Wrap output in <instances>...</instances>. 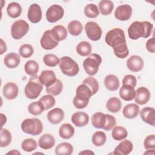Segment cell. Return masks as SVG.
<instances>
[{
    "instance_id": "obj_56",
    "label": "cell",
    "mask_w": 155,
    "mask_h": 155,
    "mask_svg": "<svg viewBox=\"0 0 155 155\" xmlns=\"http://www.w3.org/2000/svg\"><path fill=\"white\" fill-rule=\"evenodd\" d=\"M154 153H155L154 150H148L146 152H145L143 153V154H152V155H154Z\"/></svg>"
},
{
    "instance_id": "obj_9",
    "label": "cell",
    "mask_w": 155,
    "mask_h": 155,
    "mask_svg": "<svg viewBox=\"0 0 155 155\" xmlns=\"http://www.w3.org/2000/svg\"><path fill=\"white\" fill-rule=\"evenodd\" d=\"M87 37L91 41H99L102 36V31L97 23L93 21L87 22L84 27Z\"/></svg>"
},
{
    "instance_id": "obj_5",
    "label": "cell",
    "mask_w": 155,
    "mask_h": 155,
    "mask_svg": "<svg viewBox=\"0 0 155 155\" xmlns=\"http://www.w3.org/2000/svg\"><path fill=\"white\" fill-rule=\"evenodd\" d=\"M21 129L27 134L37 136L42 132L43 125L42 122L38 118H28L22 122Z\"/></svg>"
},
{
    "instance_id": "obj_40",
    "label": "cell",
    "mask_w": 155,
    "mask_h": 155,
    "mask_svg": "<svg viewBox=\"0 0 155 155\" xmlns=\"http://www.w3.org/2000/svg\"><path fill=\"white\" fill-rule=\"evenodd\" d=\"M12 141V134L7 129L1 128L0 131V147H6Z\"/></svg>"
},
{
    "instance_id": "obj_2",
    "label": "cell",
    "mask_w": 155,
    "mask_h": 155,
    "mask_svg": "<svg viewBox=\"0 0 155 155\" xmlns=\"http://www.w3.org/2000/svg\"><path fill=\"white\" fill-rule=\"evenodd\" d=\"M153 25L148 21H134L128 28L129 38L136 40L140 38H148L153 30Z\"/></svg>"
},
{
    "instance_id": "obj_47",
    "label": "cell",
    "mask_w": 155,
    "mask_h": 155,
    "mask_svg": "<svg viewBox=\"0 0 155 155\" xmlns=\"http://www.w3.org/2000/svg\"><path fill=\"white\" fill-rule=\"evenodd\" d=\"M39 101H41L45 108V110H48L51 108H52L56 104V100L53 96L50 94H47L43 96L40 99Z\"/></svg>"
},
{
    "instance_id": "obj_33",
    "label": "cell",
    "mask_w": 155,
    "mask_h": 155,
    "mask_svg": "<svg viewBox=\"0 0 155 155\" xmlns=\"http://www.w3.org/2000/svg\"><path fill=\"white\" fill-rule=\"evenodd\" d=\"M98 7L100 13L102 15L106 16L111 13L114 8V4L111 1L102 0L99 2Z\"/></svg>"
},
{
    "instance_id": "obj_38",
    "label": "cell",
    "mask_w": 155,
    "mask_h": 155,
    "mask_svg": "<svg viewBox=\"0 0 155 155\" xmlns=\"http://www.w3.org/2000/svg\"><path fill=\"white\" fill-rule=\"evenodd\" d=\"M44 110V106L43 104L39 101L31 102L28 106V112L34 116H38L41 114Z\"/></svg>"
},
{
    "instance_id": "obj_21",
    "label": "cell",
    "mask_w": 155,
    "mask_h": 155,
    "mask_svg": "<svg viewBox=\"0 0 155 155\" xmlns=\"http://www.w3.org/2000/svg\"><path fill=\"white\" fill-rule=\"evenodd\" d=\"M64 111L60 108H55L47 113L48 120L53 124L60 123L64 118Z\"/></svg>"
},
{
    "instance_id": "obj_43",
    "label": "cell",
    "mask_w": 155,
    "mask_h": 155,
    "mask_svg": "<svg viewBox=\"0 0 155 155\" xmlns=\"http://www.w3.org/2000/svg\"><path fill=\"white\" fill-rule=\"evenodd\" d=\"M22 149L26 152H31L37 148V143L35 140L28 138L24 140L21 143Z\"/></svg>"
},
{
    "instance_id": "obj_35",
    "label": "cell",
    "mask_w": 155,
    "mask_h": 155,
    "mask_svg": "<svg viewBox=\"0 0 155 155\" xmlns=\"http://www.w3.org/2000/svg\"><path fill=\"white\" fill-rule=\"evenodd\" d=\"M91 45L87 41L80 42L76 47V52L82 56H87L91 53Z\"/></svg>"
},
{
    "instance_id": "obj_23",
    "label": "cell",
    "mask_w": 155,
    "mask_h": 155,
    "mask_svg": "<svg viewBox=\"0 0 155 155\" xmlns=\"http://www.w3.org/2000/svg\"><path fill=\"white\" fill-rule=\"evenodd\" d=\"M55 144V139L50 134H44L38 140L39 147L43 150L51 149Z\"/></svg>"
},
{
    "instance_id": "obj_16",
    "label": "cell",
    "mask_w": 155,
    "mask_h": 155,
    "mask_svg": "<svg viewBox=\"0 0 155 155\" xmlns=\"http://www.w3.org/2000/svg\"><path fill=\"white\" fill-rule=\"evenodd\" d=\"M18 87L17 85L12 82L5 84L2 89V93L4 97L9 100L15 99L18 94Z\"/></svg>"
},
{
    "instance_id": "obj_48",
    "label": "cell",
    "mask_w": 155,
    "mask_h": 155,
    "mask_svg": "<svg viewBox=\"0 0 155 155\" xmlns=\"http://www.w3.org/2000/svg\"><path fill=\"white\" fill-rule=\"evenodd\" d=\"M144 148L147 150H155V136L151 134L147 136L143 142Z\"/></svg>"
},
{
    "instance_id": "obj_36",
    "label": "cell",
    "mask_w": 155,
    "mask_h": 155,
    "mask_svg": "<svg viewBox=\"0 0 155 155\" xmlns=\"http://www.w3.org/2000/svg\"><path fill=\"white\" fill-rule=\"evenodd\" d=\"M112 137L116 140H122L128 136L127 130L122 126H115L111 132Z\"/></svg>"
},
{
    "instance_id": "obj_29",
    "label": "cell",
    "mask_w": 155,
    "mask_h": 155,
    "mask_svg": "<svg viewBox=\"0 0 155 155\" xmlns=\"http://www.w3.org/2000/svg\"><path fill=\"white\" fill-rule=\"evenodd\" d=\"M74 128L70 124H63L59 129V136L64 139L72 137L74 134Z\"/></svg>"
},
{
    "instance_id": "obj_17",
    "label": "cell",
    "mask_w": 155,
    "mask_h": 155,
    "mask_svg": "<svg viewBox=\"0 0 155 155\" xmlns=\"http://www.w3.org/2000/svg\"><path fill=\"white\" fill-rule=\"evenodd\" d=\"M142 120L151 125H155V110L153 107H145L141 111L140 113Z\"/></svg>"
},
{
    "instance_id": "obj_42",
    "label": "cell",
    "mask_w": 155,
    "mask_h": 155,
    "mask_svg": "<svg viewBox=\"0 0 155 155\" xmlns=\"http://www.w3.org/2000/svg\"><path fill=\"white\" fill-rule=\"evenodd\" d=\"M84 14L89 18H95L98 16L99 11L97 5L94 4H89L84 8Z\"/></svg>"
},
{
    "instance_id": "obj_37",
    "label": "cell",
    "mask_w": 155,
    "mask_h": 155,
    "mask_svg": "<svg viewBox=\"0 0 155 155\" xmlns=\"http://www.w3.org/2000/svg\"><path fill=\"white\" fill-rule=\"evenodd\" d=\"M62 82L59 79H56L53 85L46 87V92L48 93V94H50L53 96H58L62 92Z\"/></svg>"
},
{
    "instance_id": "obj_39",
    "label": "cell",
    "mask_w": 155,
    "mask_h": 155,
    "mask_svg": "<svg viewBox=\"0 0 155 155\" xmlns=\"http://www.w3.org/2000/svg\"><path fill=\"white\" fill-rule=\"evenodd\" d=\"M25 72L31 76L36 75L39 70V65L38 62L34 60L28 61L24 65Z\"/></svg>"
},
{
    "instance_id": "obj_3",
    "label": "cell",
    "mask_w": 155,
    "mask_h": 155,
    "mask_svg": "<svg viewBox=\"0 0 155 155\" xmlns=\"http://www.w3.org/2000/svg\"><path fill=\"white\" fill-rule=\"evenodd\" d=\"M92 96L93 94L90 88L85 84L82 83L76 88V96L73 101L74 106L78 109L85 108Z\"/></svg>"
},
{
    "instance_id": "obj_22",
    "label": "cell",
    "mask_w": 155,
    "mask_h": 155,
    "mask_svg": "<svg viewBox=\"0 0 155 155\" xmlns=\"http://www.w3.org/2000/svg\"><path fill=\"white\" fill-rule=\"evenodd\" d=\"M136 90L129 85H122L119 90V96L124 101H130L134 99Z\"/></svg>"
},
{
    "instance_id": "obj_18",
    "label": "cell",
    "mask_w": 155,
    "mask_h": 155,
    "mask_svg": "<svg viewBox=\"0 0 155 155\" xmlns=\"http://www.w3.org/2000/svg\"><path fill=\"white\" fill-rule=\"evenodd\" d=\"M133 145L129 140H124L119 143V145L114 148L113 151L114 154L119 155H128L133 150Z\"/></svg>"
},
{
    "instance_id": "obj_24",
    "label": "cell",
    "mask_w": 155,
    "mask_h": 155,
    "mask_svg": "<svg viewBox=\"0 0 155 155\" xmlns=\"http://www.w3.org/2000/svg\"><path fill=\"white\" fill-rule=\"evenodd\" d=\"M21 59L18 54L15 53H9L7 54L4 58L5 65L9 68H15L20 64Z\"/></svg>"
},
{
    "instance_id": "obj_20",
    "label": "cell",
    "mask_w": 155,
    "mask_h": 155,
    "mask_svg": "<svg viewBox=\"0 0 155 155\" xmlns=\"http://www.w3.org/2000/svg\"><path fill=\"white\" fill-rule=\"evenodd\" d=\"M56 79V74L52 70H44L39 75V80L46 87L53 85Z\"/></svg>"
},
{
    "instance_id": "obj_31",
    "label": "cell",
    "mask_w": 155,
    "mask_h": 155,
    "mask_svg": "<svg viewBox=\"0 0 155 155\" xmlns=\"http://www.w3.org/2000/svg\"><path fill=\"white\" fill-rule=\"evenodd\" d=\"M7 12L10 18H16L21 15L22 13V7L19 3L12 2L8 5L7 7Z\"/></svg>"
},
{
    "instance_id": "obj_7",
    "label": "cell",
    "mask_w": 155,
    "mask_h": 155,
    "mask_svg": "<svg viewBox=\"0 0 155 155\" xmlns=\"http://www.w3.org/2000/svg\"><path fill=\"white\" fill-rule=\"evenodd\" d=\"M101 62V56L97 54L92 53L84 61L83 67L88 75L94 76L98 71Z\"/></svg>"
},
{
    "instance_id": "obj_44",
    "label": "cell",
    "mask_w": 155,
    "mask_h": 155,
    "mask_svg": "<svg viewBox=\"0 0 155 155\" xmlns=\"http://www.w3.org/2000/svg\"><path fill=\"white\" fill-rule=\"evenodd\" d=\"M34 53L33 47L28 44L22 45L19 49V53L21 56L24 58H28L31 57Z\"/></svg>"
},
{
    "instance_id": "obj_34",
    "label": "cell",
    "mask_w": 155,
    "mask_h": 155,
    "mask_svg": "<svg viewBox=\"0 0 155 155\" xmlns=\"http://www.w3.org/2000/svg\"><path fill=\"white\" fill-rule=\"evenodd\" d=\"M67 29L70 35L73 36H78L81 33L83 27L80 21L73 20L69 22Z\"/></svg>"
},
{
    "instance_id": "obj_19",
    "label": "cell",
    "mask_w": 155,
    "mask_h": 155,
    "mask_svg": "<svg viewBox=\"0 0 155 155\" xmlns=\"http://www.w3.org/2000/svg\"><path fill=\"white\" fill-rule=\"evenodd\" d=\"M71 120L76 127H82L85 126L88 123L89 116L85 112L78 111L71 116Z\"/></svg>"
},
{
    "instance_id": "obj_12",
    "label": "cell",
    "mask_w": 155,
    "mask_h": 155,
    "mask_svg": "<svg viewBox=\"0 0 155 155\" xmlns=\"http://www.w3.org/2000/svg\"><path fill=\"white\" fill-rule=\"evenodd\" d=\"M132 15V8L128 4H123L118 6L114 12L115 18L119 21H127Z\"/></svg>"
},
{
    "instance_id": "obj_30",
    "label": "cell",
    "mask_w": 155,
    "mask_h": 155,
    "mask_svg": "<svg viewBox=\"0 0 155 155\" xmlns=\"http://www.w3.org/2000/svg\"><path fill=\"white\" fill-rule=\"evenodd\" d=\"M122 107V102L120 100L116 97H110L107 102L106 107L107 110L111 113L119 112Z\"/></svg>"
},
{
    "instance_id": "obj_14",
    "label": "cell",
    "mask_w": 155,
    "mask_h": 155,
    "mask_svg": "<svg viewBox=\"0 0 155 155\" xmlns=\"http://www.w3.org/2000/svg\"><path fill=\"white\" fill-rule=\"evenodd\" d=\"M127 68L133 72H139L143 67L142 58L137 55H133L127 61Z\"/></svg>"
},
{
    "instance_id": "obj_25",
    "label": "cell",
    "mask_w": 155,
    "mask_h": 155,
    "mask_svg": "<svg viewBox=\"0 0 155 155\" xmlns=\"http://www.w3.org/2000/svg\"><path fill=\"white\" fill-rule=\"evenodd\" d=\"M140 111L139 107L134 103L130 104L124 107L122 113L125 117L127 119H133L137 116Z\"/></svg>"
},
{
    "instance_id": "obj_15",
    "label": "cell",
    "mask_w": 155,
    "mask_h": 155,
    "mask_svg": "<svg viewBox=\"0 0 155 155\" xmlns=\"http://www.w3.org/2000/svg\"><path fill=\"white\" fill-rule=\"evenodd\" d=\"M150 96L151 94L148 89L144 87H141L136 90L134 101L137 104L143 105L149 101Z\"/></svg>"
},
{
    "instance_id": "obj_45",
    "label": "cell",
    "mask_w": 155,
    "mask_h": 155,
    "mask_svg": "<svg viewBox=\"0 0 155 155\" xmlns=\"http://www.w3.org/2000/svg\"><path fill=\"white\" fill-rule=\"evenodd\" d=\"M44 63L48 67H55L59 63L58 57L53 54H47L43 58Z\"/></svg>"
},
{
    "instance_id": "obj_26",
    "label": "cell",
    "mask_w": 155,
    "mask_h": 155,
    "mask_svg": "<svg viewBox=\"0 0 155 155\" xmlns=\"http://www.w3.org/2000/svg\"><path fill=\"white\" fill-rule=\"evenodd\" d=\"M51 33L53 38L59 42L66 39L67 36V31L65 27L61 25L54 26L51 30Z\"/></svg>"
},
{
    "instance_id": "obj_46",
    "label": "cell",
    "mask_w": 155,
    "mask_h": 155,
    "mask_svg": "<svg viewBox=\"0 0 155 155\" xmlns=\"http://www.w3.org/2000/svg\"><path fill=\"white\" fill-rule=\"evenodd\" d=\"M82 83L85 84L90 88V89L91 90L93 95L95 94L99 90V83L92 76H89L86 79H85L83 81Z\"/></svg>"
},
{
    "instance_id": "obj_11",
    "label": "cell",
    "mask_w": 155,
    "mask_h": 155,
    "mask_svg": "<svg viewBox=\"0 0 155 155\" xmlns=\"http://www.w3.org/2000/svg\"><path fill=\"white\" fill-rule=\"evenodd\" d=\"M40 44L44 50H50L57 47L59 42L56 41L52 36L51 30H48L43 33L40 40Z\"/></svg>"
},
{
    "instance_id": "obj_41",
    "label": "cell",
    "mask_w": 155,
    "mask_h": 155,
    "mask_svg": "<svg viewBox=\"0 0 155 155\" xmlns=\"http://www.w3.org/2000/svg\"><path fill=\"white\" fill-rule=\"evenodd\" d=\"M107 140V136L104 132L102 131H98L95 132L91 138L93 143L97 147H101L104 145Z\"/></svg>"
},
{
    "instance_id": "obj_50",
    "label": "cell",
    "mask_w": 155,
    "mask_h": 155,
    "mask_svg": "<svg viewBox=\"0 0 155 155\" xmlns=\"http://www.w3.org/2000/svg\"><path fill=\"white\" fill-rule=\"evenodd\" d=\"M137 84L136 78L132 74L125 75L122 80V85H129L133 87H136Z\"/></svg>"
},
{
    "instance_id": "obj_8",
    "label": "cell",
    "mask_w": 155,
    "mask_h": 155,
    "mask_svg": "<svg viewBox=\"0 0 155 155\" xmlns=\"http://www.w3.org/2000/svg\"><path fill=\"white\" fill-rule=\"evenodd\" d=\"M29 30V24L24 20H18L13 23L11 27V35L15 39H20Z\"/></svg>"
},
{
    "instance_id": "obj_51",
    "label": "cell",
    "mask_w": 155,
    "mask_h": 155,
    "mask_svg": "<svg viewBox=\"0 0 155 155\" xmlns=\"http://www.w3.org/2000/svg\"><path fill=\"white\" fill-rule=\"evenodd\" d=\"M146 48L151 53L155 52V38L154 37L148 39L146 42Z\"/></svg>"
},
{
    "instance_id": "obj_27",
    "label": "cell",
    "mask_w": 155,
    "mask_h": 155,
    "mask_svg": "<svg viewBox=\"0 0 155 155\" xmlns=\"http://www.w3.org/2000/svg\"><path fill=\"white\" fill-rule=\"evenodd\" d=\"M106 114L101 112H96L91 117L92 125L96 128L103 129L106 123Z\"/></svg>"
},
{
    "instance_id": "obj_32",
    "label": "cell",
    "mask_w": 155,
    "mask_h": 155,
    "mask_svg": "<svg viewBox=\"0 0 155 155\" xmlns=\"http://www.w3.org/2000/svg\"><path fill=\"white\" fill-rule=\"evenodd\" d=\"M73 152V145L68 142L61 143L55 148V153L57 155H70Z\"/></svg>"
},
{
    "instance_id": "obj_13",
    "label": "cell",
    "mask_w": 155,
    "mask_h": 155,
    "mask_svg": "<svg viewBox=\"0 0 155 155\" xmlns=\"http://www.w3.org/2000/svg\"><path fill=\"white\" fill-rule=\"evenodd\" d=\"M28 20L34 24L38 23L42 19V10L37 4H32L28 8L27 13Z\"/></svg>"
},
{
    "instance_id": "obj_1",
    "label": "cell",
    "mask_w": 155,
    "mask_h": 155,
    "mask_svg": "<svg viewBox=\"0 0 155 155\" xmlns=\"http://www.w3.org/2000/svg\"><path fill=\"white\" fill-rule=\"evenodd\" d=\"M105 41L107 45L113 48L114 53L117 58L124 59L129 54L123 30L119 28L111 29L106 34Z\"/></svg>"
},
{
    "instance_id": "obj_10",
    "label": "cell",
    "mask_w": 155,
    "mask_h": 155,
    "mask_svg": "<svg viewBox=\"0 0 155 155\" xmlns=\"http://www.w3.org/2000/svg\"><path fill=\"white\" fill-rule=\"evenodd\" d=\"M64 15V8L59 5H51L46 12L47 20L51 23H54L62 19Z\"/></svg>"
},
{
    "instance_id": "obj_52",
    "label": "cell",
    "mask_w": 155,
    "mask_h": 155,
    "mask_svg": "<svg viewBox=\"0 0 155 155\" xmlns=\"http://www.w3.org/2000/svg\"><path fill=\"white\" fill-rule=\"evenodd\" d=\"M7 51V45L5 42L2 39H1V54H2L4 52Z\"/></svg>"
},
{
    "instance_id": "obj_28",
    "label": "cell",
    "mask_w": 155,
    "mask_h": 155,
    "mask_svg": "<svg viewBox=\"0 0 155 155\" xmlns=\"http://www.w3.org/2000/svg\"><path fill=\"white\" fill-rule=\"evenodd\" d=\"M104 84L106 88L110 91H115L119 87V80L114 74H108L104 79Z\"/></svg>"
},
{
    "instance_id": "obj_53",
    "label": "cell",
    "mask_w": 155,
    "mask_h": 155,
    "mask_svg": "<svg viewBox=\"0 0 155 155\" xmlns=\"http://www.w3.org/2000/svg\"><path fill=\"white\" fill-rule=\"evenodd\" d=\"M1 121H2V123H1V128H2L3 125L4 124L6 123V121H7V118H6V116L2 114V113H1Z\"/></svg>"
},
{
    "instance_id": "obj_49",
    "label": "cell",
    "mask_w": 155,
    "mask_h": 155,
    "mask_svg": "<svg viewBox=\"0 0 155 155\" xmlns=\"http://www.w3.org/2000/svg\"><path fill=\"white\" fill-rule=\"evenodd\" d=\"M106 116H107L106 123L103 129L105 131H110L116 126V120L115 117L113 116L110 115L108 114H106Z\"/></svg>"
},
{
    "instance_id": "obj_55",
    "label": "cell",
    "mask_w": 155,
    "mask_h": 155,
    "mask_svg": "<svg viewBox=\"0 0 155 155\" xmlns=\"http://www.w3.org/2000/svg\"><path fill=\"white\" fill-rule=\"evenodd\" d=\"M7 154H21V153L16 150H12L11 151H9L7 153Z\"/></svg>"
},
{
    "instance_id": "obj_4",
    "label": "cell",
    "mask_w": 155,
    "mask_h": 155,
    "mask_svg": "<svg viewBox=\"0 0 155 155\" xmlns=\"http://www.w3.org/2000/svg\"><path fill=\"white\" fill-rule=\"evenodd\" d=\"M43 89V85L39 80V76H31L24 88L25 96L30 99H36Z\"/></svg>"
},
{
    "instance_id": "obj_6",
    "label": "cell",
    "mask_w": 155,
    "mask_h": 155,
    "mask_svg": "<svg viewBox=\"0 0 155 155\" xmlns=\"http://www.w3.org/2000/svg\"><path fill=\"white\" fill-rule=\"evenodd\" d=\"M59 68L63 74L68 76H74L79 73L78 63L69 56H64L59 59Z\"/></svg>"
},
{
    "instance_id": "obj_54",
    "label": "cell",
    "mask_w": 155,
    "mask_h": 155,
    "mask_svg": "<svg viewBox=\"0 0 155 155\" xmlns=\"http://www.w3.org/2000/svg\"><path fill=\"white\" fill-rule=\"evenodd\" d=\"M79 154H94V153L90 150H85L83 151L80 152Z\"/></svg>"
}]
</instances>
